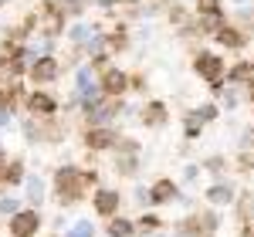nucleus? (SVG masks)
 <instances>
[{
  "label": "nucleus",
  "instance_id": "f257e3e1",
  "mask_svg": "<svg viewBox=\"0 0 254 237\" xmlns=\"http://www.w3.org/2000/svg\"><path fill=\"white\" fill-rule=\"evenodd\" d=\"M92 183H95V173H81L75 166H61L55 173V190H58L61 203H75L81 197V190L92 186Z\"/></svg>",
  "mask_w": 254,
  "mask_h": 237
},
{
  "label": "nucleus",
  "instance_id": "f03ea898",
  "mask_svg": "<svg viewBox=\"0 0 254 237\" xmlns=\"http://www.w3.org/2000/svg\"><path fill=\"white\" fill-rule=\"evenodd\" d=\"M193 68L210 88H214V85H224V61H220V55H214V51H200V55L193 58Z\"/></svg>",
  "mask_w": 254,
  "mask_h": 237
},
{
  "label": "nucleus",
  "instance_id": "7ed1b4c3",
  "mask_svg": "<svg viewBox=\"0 0 254 237\" xmlns=\"http://www.w3.org/2000/svg\"><path fill=\"white\" fill-rule=\"evenodd\" d=\"M41 227V214L31 207V210H20L10 217V237H34Z\"/></svg>",
  "mask_w": 254,
  "mask_h": 237
},
{
  "label": "nucleus",
  "instance_id": "20e7f679",
  "mask_svg": "<svg viewBox=\"0 0 254 237\" xmlns=\"http://www.w3.org/2000/svg\"><path fill=\"white\" fill-rule=\"evenodd\" d=\"M92 203H95V214H102V217H116L122 197H119V190H112V186H98L95 197H92Z\"/></svg>",
  "mask_w": 254,
  "mask_h": 237
},
{
  "label": "nucleus",
  "instance_id": "39448f33",
  "mask_svg": "<svg viewBox=\"0 0 254 237\" xmlns=\"http://www.w3.org/2000/svg\"><path fill=\"white\" fill-rule=\"evenodd\" d=\"M85 146L88 149H112V146H119V136L109 129V125H92L88 132H85Z\"/></svg>",
  "mask_w": 254,
  "mask_h": 237
},
{
  "label": "nucleus",
  "instance_id": "423d86ee",
  "mask_svg": "<svg viewBox=\"0 0 254 237\" xmlns=\"http://www.w3.org/2000/svg\"><path fill=\"white\" fill-rule=\"evenodd\" d=\"M98 85H102V92H105V95H122V92L129 88V75H126V71H119V68H109V71L102 75Z\"/></svg>",
  "mask_w": 254,
  "mask_h": 237
},
{
  "label": "nucleus",
  "instance_id": "0eeeda50",
  "mask_svg": "<svg viewBox=\"0 0 254 237\" xmlns=\"http://www.w3.org/2000/svg\"><path fill=\"white\" fill-rule=\"evenodd\" d=\"M31 78L38 81V85H44V81H55V78H58V61L51 58V55L38 58L34 64H31Z\"/></svg>",
  "mask_w": 254,
  "mask_h": 237
},
{
  "label": "nucleus",
  "instance_id": "6e6552de",
  "mask_svg": "<svg viewBox=\"0 0 254 237\" xmlns=\"http://www.w3.org/2000/svg\"><path fill=\"white\" fill-rule=\"evenodd\" d=\"M237 193H234V186L231 183H220L217 179L214 186H207V203H214V207H227V203H234Z\"/></svg>",
  "mask_w": 254,
  "mask_h": 237
},
{
  "label": "nucleus",
  "instance_id": "1a4fd4ad",
  "mask_svg": "<svg viewBox=\"0 0 254 237\" xmlns=\"http://www.w3.org/2000/svg\"><path fill=\"white\" fill-rule=\"evenodd\" d=\"M166 118H170V112H166V105H163V102H149V105L142 109V122H146L149 129H163V125H166Z\"/></svg>",
  "mask_w": 254,
  "mask_h": 237
},
{
  "label": "nucleus",
  "instance_id": "9d476101",
  "mask_svg": "<svg viewBox=\"0 0 254 237\" xmlns=\"http://www.w3.org/2000/svg\"><path fill=\"white\" fill-rule=\"evenodd\" d=\"M176 193H180V190H176L173 179H156L153 190H149V200H153V203H170V200H176Z\"/></svg>",
  "mask_w": 254,
  "mask_h": 237
},
{
  "label": "nucleus",
  "instance_id": "9b49d317",
  "mask_svg": "<svg viewBox=\"0 0 254 237\" xmlns=\"http://www.w3.org/2000/svg\"><path fill=\"white\" fill-rule=\"evenodd\" d=\"M27 109H31L34 116H51V112L58 109V102L51 99V95H44V92H34V95H27Z\"/></svg>",
  "mask_w": 254,
  "mask_h": 237
},
{
  "label": "nucleus",
  "instance_id": "f8f14e48",
  "mask_svg": "<svg viewBox=\"0 0 254 237\" xmlns=\"http://www.w3.org/2000/svg\"><path fill=\"white\" fill-rule=\"evenodd\" d=\"M217 41H220L224 48H231V51H237V48H244V34H241L237 27H227V24H224V27L217 31Z\"/></svg>",
  "mask_w": 254,
  "mask_h": 237
},
{
  "label": "nucleus",
  "instance_id": "ddd939ff",
  "mask_svg": "<svg viewBox=\"0 0 254 237\" xmlns=\"http://www.w3.org/2000/svg\"><path fill=\"white\" fill-rule=\"evenodd\" d=\"M227 78L234 81V85H254V64H251V61H241V64L231 68Z\"/></svg>",
  "mask_w": 254,
  "mask_h": 237
},
{
  "label": "nucleus",
  "instance_id": "4468645a",
  "mask_svg": "<svg viewBox=\"0 0 254 237\" xmlns=\"http://www.w3.org/2000/svg\"><path fill=\"white\" fill-rule=\"evenodd\" d=\"M136 224H129L126 217H109V237H132Z\"/></svg>",
  "mask_w": 254,
  "mask_h": 237
},
{
  "label": "nucleus",
  "instance_id": "2eb2a0df",
  "mask_svg": "<svg viewBox=\"0 0 254 237\" xmlns=\"http://www.w3.org/2000/svg\"><path fill=\"white\" fill-rule=\"evenodd\" d=\"M24 186H27V200L38 207L41 200H44V183H41V177H34V173H31V177L24 179Z\"/></svg>",
  "mask_w": 254,
  "mask_h": 237
},
{
  "label": "nucleus",
  "instance_id": "dca6fc26",
  "mask_svg": "<svg viewBox=\"0 0 254 237\" xmlns=\"http://www.w3.org/2000/svg\"><path fill=\"white\" fill-rule=\"evenodd\" d=\"M92 34H98L92 24H75V27L68 31V38L75 41V44H88V41H92Z\"/></svg>",
  "mask_w": 254,
  "mask_h": 237
},
{
  "label": "nucleus",
  "instance_id": "f3484780",
  "mask_svg": "<svg viewBox=\"0 0 254 237\" xmlns=\"http://www.w3.org/2000/svg\"><path fill=\"white\" fill-rule=\"evenodd\" d=\"M0 177L7 179V183H20V179H24V166H20V159L7 163V166H0Z\"/></svg>",
  "mask_w": 254,
  "mask_h": 237
},
{
  "label": "nucleus",
  "instance_id": "a211bd4d",
  "mask_svg": "<svg viewBox=\"0 0 254 237\" xmlns=\"http://www.w3.org/2000/svg\"><path fill=\"white\" fill-rule=\"evenodd\" d=\"M203 125H207V122H203V118L196 116V109H193V112H190L187 118H183V132H187L190 139H196V136H200V129H203Z\"/></svg>",
  "mask_w": 254,
  "mask_h": 237
},
{
  "label": "nucleus",
  "instance_id": "6ab92c4d",
  "mask_svg": "<svg viewBox=\"0 0 254 237\" xmlns=\"http://www.w3.org/2000/svg\"><path fill=\"white\" fill-rule=\"evenodd\" d=\"M136 153H122V156H119V163H116V170L119 173H122V177H132V173H136Z\"/></svg>",
  "mask_w": 254,
  "mask_h": 237
},
{
  "label": "nucleus",
  "instance_id": "aec40b11",
  "mask_svg": "<svg viewBox=\"0 0 254 237\" xmlns=\"http://www.w3.org/2000/svg\"><path fill=\"white\" fill-rule=\"evenodd\" d=\"M64 237H95V224H92V220H78Z\"/></svg>",
  "mask_w": 254,
  "mask_h": 237
},
{
  "label": "nucleus",
  "instance_id": "412c9836",
  "mask_svg": "<svg viewBox=\"0 0 254 237\" xmlns=\"http://www.w3.org/2000/svg\"><path fill=\"white\" fill-rule=\"evenodd\" d=\"M0 214H7V217L20 214V203H17V197H0Z\"/></svg>",
  "mask_w": 254,
  "mask_h": 237
},
{
  "label": "nucleus",
  "instance_id": "4be33fe9",
  "mask_svg": "<svg viewBox=\"0 0 254 237\" xmlns=\"http://www.w3.org/2000/svg\"><path fill=\"white\" fill-rule=\"evenodd\" d=\"M196 10H200V17L203 14H224L220 10V0H196Z\"/></svg>",
  "mask_w": 254,
  "mask_h": 237
},
{
  "label": "nucleus",
  "instance_id": "5701e85b",
  "mask_svg": "<svg viewBox=\"0 0 254 237\" xmlns=\"http://www.w3.org/2000/svg\"><path fill=\"white\" fill-rule=\"evenodd\" d=\"M159 227V217H153V214H146V217H139L136 231H142V234H149V231H156Z\"/></svg>",
  "mask_w": 254,
  "mask_h": 237
},
{
  "label": "nucleus",
  "instance_id": "b1692460",
  "mask_svg": "<svg viewBox=\"0 0 254 237\" xmlns=\"http://www.w3.org/2000/svg\"><path fill=\"white\" fill-rule=\"evenodd\" d=\"M196 116L203 118V122H214V118H217V105H200V109H196Z\"/></svg>",
  "mask_w": 254,
  "mask_h": 237
},
{
  "label": "nucleus",
  "instance_id": "393cba45",
  "mask_svg": "<svg viewBox=\"0 0 254 237\" xmlns=\"http://www.w3.org/2000/svg\"><path fill=\"white\" fill-rule=\"evenodd\" d=\"M207 170H210V173H220V170H224V159H207Z\"/></svg>",
  "mask_w": 254,
  "mask_h": 237
},
{
  "label": "nucleus",
  "instance_id": "a878e982",
  "mask_svg": "<svg viewBox=\"0 0 254 237\" xmlns=\"http://www.w3.org/2000/svg\"><path fill=\"white\" fill-rule=\"evenodd\" d=\"M241 146H244V149H251V153H254V129H248V136L241 139Z\"/></svg>",
  "mask_w": 254,
  "mask_h": 237
},
{
  "label": "nucleus",
  "instance_id": "bb28decb",
  "mask_svg": "<svg viewBox=\"0 0 254 237\" xmlns=\"http://www.w3.org/2000/svg\"><path fill=\"white\" fill-rule=\"evenodd\" d=\"M241 237H254V217L244 224V231H241Z\"/></svg>",
  "mask_w": 254,
  "mask_h": 237
},
{
  "label": "nucleus",
  "instance_id": "cd10ccee",
  "mask_svg": "<svg viewBox=\"0 0 254 237\" xmlns=\"http://www.w3.org/2000/svg\"><path fill=\"white\" fill-rule=\"evenodd\" d=\"M196 173H200L196 166H187V170H183V179H196Z\"/></svg>",
  "mask_w": 254,
  "mask_h": 237
},
{
  "label": "nucleus",
  "instance_id": "c85d7f7f",
  "mask_svg": "<svg viewBox=\"0 0 254 237\" xmlns=\"http://www.w3.org/2000/svg\"><path fill=\"white\" fill-rule=\"evenodd\" d=\"M7 122H10V112H7V109H0V125H7Z\"/></svg>",
  "mask_w": 254,
  "mask_h": 237
},
{
  "label": "nucleus",
  "instance_id": "c756f323",
  "mask_svg": "<svg viewBox=\"0 0 254 237\" xmlns=\"http://www.w3.org/2000/svg\"><path fill=\"white\" fill-rule=\"evenodd\" d=\"M98 3H102V7H112V3H116V0H98Z\"/></svg>",
  "mask_w": 254,
  "mask_h": 237
},
{
  "label": "nucleus",
  "instance_id": "7c9ffc66",
  "mask_svg": "<svg viewBox=\"0 0 254 237\" xmlns=\"http://www.w3.org/2000/svg\"><path fill=\"white\" fill-rule=\"evenodd\" d=\"M234 3H241V7H244V3H248V0H234Z\"/></svg>",
  "mask_w": 254,
  "mask_h": 237
},
{
  "label": "nucleus",
  "instance_id": "2f4dec72",
  "mask_svg": "<svg viewBox=\"0 0 254 237\" xmlns=\"http://www.w3.org/2000/svg\"><path fill=\"white\" fill-rule=\"evenodd\" d=\"M251 102H254V85H251Z\"/></svg>",
  "mask_w": 254,
  "mask_h": 237
},
{
  "label": "nucleus",
  "instance_id": "473e14b6",
  "mask_svg": "<svg viewBox=\"0 0 254 237\" xmlns=\"http://www.w3.org/2000/svg\"><path fill=\"white\" fill-rule=\"evenodd\" d=\"M180 237H183V234H180Z\"/></svg>",
  "mask_w": 254,
  "mask_h": 237
}]
</instances>
